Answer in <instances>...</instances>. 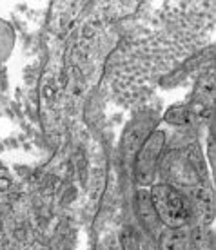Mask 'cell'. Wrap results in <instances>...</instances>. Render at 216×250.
<instances>
[{
  "mask_svg": "<svg viewBox=\"0 0 216 250\" xmlns=\"http://www.w3.org/2000/svg\"><path fill=\"white\" fill-rule=\"evenodd\" d=\"M154 205L158 207V212L167 223L178 225L184 221L182 200L174 192H169V190H158V194L154 192Z\"/></svg>",
  "mask_w": 216,
  "mask_h": 250,
  "instance_id": "cell-1",
  "label": "cell"
}]
</instances>
